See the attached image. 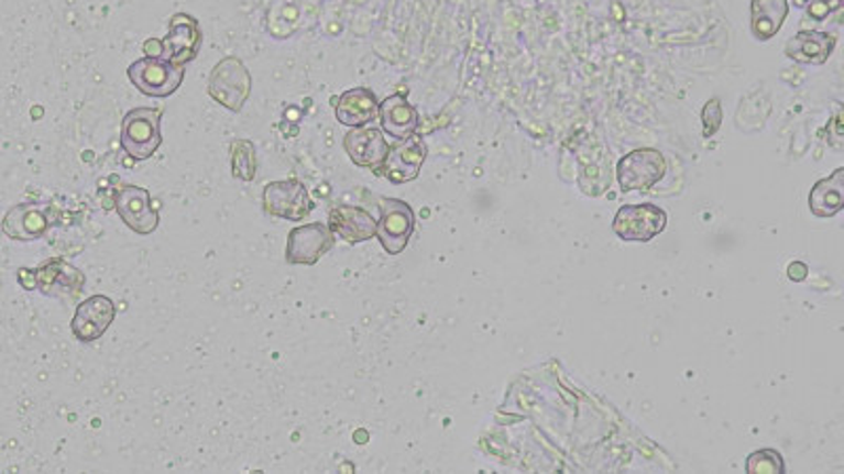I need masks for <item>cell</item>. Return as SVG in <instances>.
<instances>
[{"instance_id":"obj_21","label":"cell","mask_w":844,"mask_h":474,"mask_svg":"<svg viewBox=\"0 0 844 474\" xmlns=\"http://www.w3.org/2000/svg\"><path fill=\"white\" fill-rule=\"evenodd\" d=\"M752 34L756 41H770L790 13L788 0H752Z\"/></svg>"},{"instance_id":"obj_3","label":"cell","mask_w":844,"mask_h":474,"mask_svg":"<svg viewBox=\"0 0 844 474\" xmlns=\"http://www.w3.org/2000/svg\"><path fill=\"white\" fill-rule=\"evenodd\" d=\"M184 66H176L163 57H142L128 68L129 82L149 98H169L184 82Z\"/></svg>"},{"instance_id":"obj_9","label":"cell","mask_w":844,"mask_h":474,"mask_svg":"<svg viewBox=\"0 0 844 474\" xmlns=\"http://www.w3.org/2000/svg\"><path fill=\"white\" fill-rule=\"evenodd\" d=\"M333 247L332 230L328 224H305L287 234L285 262L294 266H315Z\"/></svg>"},{"instance_id":"obj_11","label":"cell","mask_w":844,"mask_h":474,"mask_svg":"<svg viewBox=\"0 0 844 474\" xmlns=\"http://www.w3.org/2000/svg\"><path fill=\"white\" fill-rule=\"evenodd\" d=\"M429 148L420 135H409L406 140H399V144L388 146V154L384 158L383 167L379 174L384 175L391 184H408L414 181L427 161Z\"/></svg>"},{"instance_id":"obj_18","label":"cell","mask_w":844,"mask_h":474,"mask_svg":"<svg viewBox=\"0 0 844 474\" xmlns=\"http://www.w3.org/2000/svg\"><path fill=\"white\" fill-rule=\"evenodd\" d=\"M836 36L819 30H802L786 43V55L804 66H823L836 49Z\"/></svg>"},{"instance_id":"obj_10","label":"cell","mask_w":844,"mask_h":474,"mask_svg":"<svg viewBox=\"0 0 844 474\" xmlns=\"http://www.w3.org/2000/svg\"><path fill=\"white\" fill-rule=\"evenodd\" d=\"M114 209L123 224L140 236H149L158 228V211L153 207L151 192L140 186H121L114 192Z\"/></svg>"},{"instance_id":"obj_13","label":"cell","mask_w":844,"mask_h":474,"mask_svg":"<svg viewBox=\"0 0 844 474\" xmlns=\"http://www.w3.org/2000/svg\"><path fill=\"white\" fill-rule=\"evenodd\" d=\"M34 273L36 289L47 298L75 301L85 289V275L62 257H53Z\"/></svg>"},{"instance_id":"obj_12","label":"cell","mask_w":844,"mask_h":474,"mask_svg":"<svg viewBox=\"0 0 844 474\" xmlns=\"http://www.w3.org/2000/svg\"><path fill=\"white\" fill-rule=\"evenodd\" d=\"M201 43H204V34H201L199 22L190 18L188 13H176L169 22V32L161 38V45H163L161 57L176 66H186L193 59H197Z\"/></svg>"},{"instance_id":"obj_19","label":"cell","mask_w":844,"mask_h":474,"mask_svg":"<svg viewBox=\"0 0 844 474\" xmlns=\"http://www.w3.org/2000/svg\"><path fill=\"white\" fill-rule=\"evenodd\" d=\"M379 121H381L383 133L395 140H406L409 135H414L420 123L418 110L402 93L388 96L386 100L381 101Z\"/></svg>"},{"instance_id":"obj_23","label":"cell","mask_w":844,"mask_h":474,"mask_svg":"<svg viewBox=\"0 0 844 474\" xmlns=\"http://www.w3.org/2000/svg\"><path fill=\"white\" fill-rule=\"evenodd\" d=\"M745 473L749 474H783L786 464L777 450H758L747 455Z\"/></svg>"},{"instance_id":"obj_7","label":"cell","mask_w":844,"mask_h":474,"mask_svg":"<svg viewBox=\"0 0 844 474\" xmlns=\"http://www.w3.org/2000/svg\"><path fill=\"white\" fill-rule=\"evenodd\" d=\"M414 228L416 216L406 200L391 197L381 199V220L376 222V239L388 255H399L406 251Z\"/></svg>"},{"instance_id":"obj_16","label":"cell","mask_w":844,"mask_h":474,"mask_svg":"<svg viewBox=\"0 0 844 474\" xmlns=\"http://www.w3.org/2000/svg\"><path fill=\"white\" fill-rule=\"evenodd\" d=\"M328 228L333 236H340L349 245L365 243L376 236V220L370 211L355 205H336L330 209Z\"/></svg>"},{"instance_id":"obj_2","label":"cell","mask_w":844,"mask_h":474,"mask_svg":"<svg viewBox=\"0 0 844 474\" xmlns=\"http://www.w3.org/2000/svg\"><path fill=\"white\" fill-rule=\"evenodd\" d=\"M207 93L222 108L241 112L252 93V75L239 57H224L213 66L209 75Z\"/></svg>"},{"instance_id":"obj_20","label":"cell","mask_w":844,"mask_h":474,"mask_svg":"<svg viewBox=\"0 0 844 474\" xmlns=\"http://www.w3.org/2000/svg\"><path fill=\"white\" fill-rule=\"evenodd\" d=\"M809 209L818 220H832L844 209V169L819 179L809 192Z\"/></svg>"},{"instance_id":"obj_1","label":"cell","mask_w":844,"mask_h":474,"mask_svg":"<svg viewBox=\"0 0 844 474\" xmlns=\"http://www.w3.org/2000/svg\"><path fill=\"white\" fill-rule=\"evenodd\" d=\"M163 110L161 108H133L123 117L121 148L133 161L153 158L163 146Z\"/></svg>"},{"instance_id":"obj_6","label":"cell","mask_w":844,"mask_h":474,"mask_svg":"<svg viewBox=\"0 0 844 474\" xmlns=\"http://www.w3.org/2000/svg\"><path fill=\"white\" fill-rule=\"evenodd\" d=\"M667 228V213L655 202L625 205L616 211L613 232L621 241L648 243Z\"/></svg>"},{"instance_id":"obj_24","label":"cell","mask_w":844,"mask_h":474,"mask_svg":"<svg viewBox=\"0 0 844 474\" xmlns=\"http://www.w3.org/2000/svg\"><path fill=\"white\" fill-rule=\"evenodd\" d=\"M701 121H703V137H714L717 133V129L722 126V103L717 98H712L703 106V112H701Z\"/></svg>"},{"instance_id":"obj_27","label":"cell","mask_w":844,"mask_h":474,"mask_svg":"<svg viewBox=\"0 0 844 474\" xmlns=\"http://www.w3.org/2000/svg\"><path fill=\"white\" fill-rule=\"evenodd\" d=\"M18 278H20L22 287L28 289V291H34V289H36V273H34V271H30V268H20Z\"/></svg>"},{"instance_id":"obj_14","label":"cell","mask_w":844,"mask_h":474,"mask_svg":"<svg viewBox=\"0 0 844 474\" xmlns=\"http://www.w3.org/2000/svg\"><path fill=\"white\" fill-rule=\"evenodd\" d=\"M117 317L114 301L108 296H91L80 301L73 317V333L78 342H96L110 329V324Z\"/></svg>"},{"instance_id":"obj_5","label":"cell","mask_w":844,"mask_h":474,"mask_svg":"<svg viewBox=\"0 0 844 474\" xmlns=\"http://www.w3.org/2000/svg\"><path fill=\"white\" fill-rule=\"evenodd\" d=\"M262 207L271 218L287 222L307 220L315 211V202L308 195L307 186L298 179H279L264 186Z\"/></svg>"},{"instance_id":"obj_4","label":"cell","mask_w":844,"mask_h":474,"mask_svg":"<svg viewBox=\"0 0 844 474\" xmlns=\"http://www.w3.org/2000/svg\"><path fill=\"white\" fill-rule=\"evenodd\" d=\"M667 174L664 152L657 148H638L625 154L616 165V179L623 192L653 190Z\"/></svg>"},{"instance_id":"obj_26","label":"cell","mask_w":844,"mask_h":474,"mask_svg":"<svg viewBox=\"0 0 844 474\" xmlns=\"http://www.w3.org/2000/svg\"><path fill=\"white\" fill-rule=\"evenodd\" d=\"M788 278L793 283H804L809 278V266L804 262H792L788 266Z\"/></svg>"},{"instance_id":"obj_28","label":"cell","mask_w":844,"mask_h":474,"mask_svg":"<svg viewBox=\"0 0 844 474\" xmlns=\"http://www.w3.org/2000/svg\"><path fill=\"white\" fill-rule=\"evenodd\" d=\"M807 2H811V0H796V4H800V7H802V4H807Z\"/></svg>"},{"instance_id":"obj_15","label":"cell","mask_w":844,"mask_h":474,"mask_svg":"<svg viewBox=\"0 0 844 474\" xmlns=\"http://www.w3.org/2000/svg\"><path fill=\"white\" fill-rule=\"evenodd\" d=\"M344 152L361 169H372L379 174L384 158L388 154V142L384 140L383 129L358 126L344 135Z\"/></svg>"},{"instance_id":"obj_25","label":"cell","mask_w":844,"mask_h":474,"mask_svg":"<svg viewBox=\"0 0 844 474\" xmlns=\"http://www.w3.org/2000/svg\"><path fill=\"white\" fill-rule=\"evenodd\" d=\"M841 7V2H827V0H811L809 2V15L813 18V20H818V22H821V20H825L834 9H838Z\"/></svg>"},{"instance_id":"obj_17","label":"cell","mask_w":844,"mask_h":474,"mask_svg":"<svg viewBox=\"0 0 844 474\" xmlns=\"http://www.w3.org/2000/svg\"><path fill=\"white\" fill-rule=\"evenodd\" d=\"M333 103H336V119L340 125L358 129V126L370 125L372 121L379 119L381 101L368 87L349 89L338 100H333Z\"/></svg>"},{"instance_id":"obj_8","label":"cell","mask_w":844,"mask_h":474,"mask_svg":"<svg viewBox=\"0 0 844 474\" xmlns=\"http://www.w3.org/2000/svg\"><path fill=\"white\" fill-rule=\"evenodd\" d=\"M57 224L52 202H20L2 220L4 236L13 241H39Z\"/></svg>"},{"instance_id":"obj_22","label":"cell","mask_w":844,"mask_h":474,"mask_svg":"<svg viewBox=\"0 0 844 474\" xmlns=\"http://www.w3.org/2000/svg\"><path fill=\"white\" fill-rule=\"evenodd\" d=\"M231 172L237 179L254 181L257 174L256 146L250 140H232Z\"/></svg>"}]
</instances>
